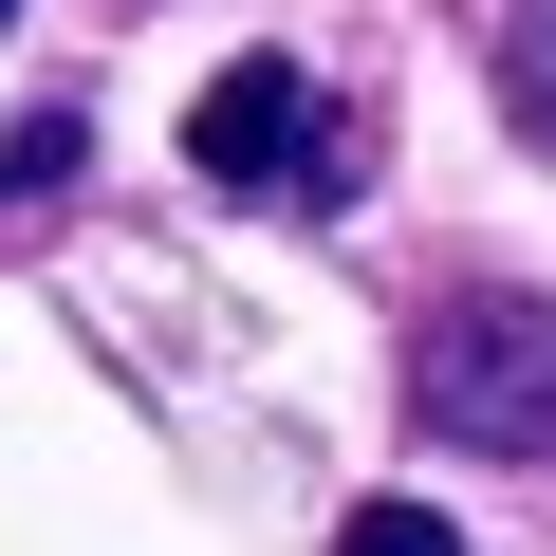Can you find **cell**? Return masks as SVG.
<instances>
[{"mask_svg": "<svg viewBox=\"0 0 556 556\" xmlns=\"http://www.w3.org/2000/svg\"><path fill=\"white\" fill-rule=\"evenodd\" d=\"M501 130L556 149V0H519V20H501Z\"/></svg>", "mask_w": 556, "mask_h": 556, "instance_id": "277c9868", "label": "cell"}, {"mask_svg": "<svg viewBox=\"0 0 556 556\" xmlns=\"http://www.w3.org/2000/svg\"><path fill=\"white\" fill-rule=\"evenodd\" d=\"M0 20H20V0H0Z\"/></svg>", "mask_w": 556, "mask_h": 556, "instance_id": "8992f818", "label": "cell"}, {"mask_svg": "<svg viewBox=\"0 0 556 556\" xmlns=\"http://www.w3.org/2000/svg\"><path fill=\"white\" fill-rule=\"evenodd\" d=\"M75 167H93V130H75V112H20V130H0V241L56 223V204H75Z\"/></svg>", "mask_w": 556, "mask_h": 556, "instance_id": "3957f363", "label": "cell"}, {"mask_svg": "<svg viewBox=\"0 0 556 556\" xmlns=\"http://www.w3.org/2000/svg\"><path fill=\"white\" fill-rule=\"evenodd\" d=\"M334 556H464V519H445V501H353Z\"/></svg>", "mask_w": 556, "mask_h": 556, "instance_id": "5b68a950", "label": "cell"}, {"mask_svg": "<svg viewBox=\"0 0 556 556\" xmlns=\"http://www.w3.org/2000/svg\"><path fill=\"white\" fill-rule=\"evenodd\" d=\"M186 167H204L223 204H278V223H353V186H371V112H334L298 56H223V75L186 93Z\"/></svg>", "mask_w": 556, "mask_h": 556, "instance_id": "6da1fadb", "label": "cell"}, {"mask_svg": "<svg viewBox=\"0 0 556 556\" xmlns=\"http://www.w3.org/2000/svg\"><path fill=\"white\" fill-rule=\"evenodd\" d=\"M408 427L464 464H556V298L538 278H482L408 334Z\"/></svg>", "mask_w": 556, "mask_h": 556, "instance_id": "7a4b0ae2", "label": "cell"}]
</instances>
